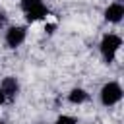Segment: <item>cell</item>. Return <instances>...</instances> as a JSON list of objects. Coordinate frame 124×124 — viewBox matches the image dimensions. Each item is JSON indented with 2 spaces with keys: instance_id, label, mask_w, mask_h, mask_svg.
Listing matches in <instances>:
<instances>
[{
  "instance_id": "ba28073f",
  "label": "cell",
  "mask_w": 124,
  "mask_h": 124,
  "mask_svg": "<svg viewBox=\"0 0 124 124\" xmlns=\"http://www.w3.org/2000/svg\"><path fill=\"white\" fill-rule=\"evenodd\" d=\"M54 124H78V120H76L74 116L62 114V116H58V118H56V122H54Z\"/></svg>"
},
{
  "instance_id": "4fadbf2b",
  "label": "cell",
  "mask_w": 124,
  "mask_h": 124,
  "mask_svg": "<svg viewBox=\"0 0 124 124\" xmlns=\"http://www.w3.org/2000/svg\"><path fill=\"white\" fill-rule=\"evenodd\" d=\"M116 2H122V0H116Z\"/></svg>"
},
{
  "instance_id": "3957f363",
  "label": "cell",
  "mask_w": 124,
  "mask_h": 124,
  "mask_svg": "<svg viewBox=\"0 0 124 124\" xmlns=\"http://www.w3.org/2000/svg\"><path fill=\"white\" fill-rule=\"evenodd\" d=\"M99 97H101V103H103L105 107H112V105L120 103V99H122V87H120V83H118V81H108V83H105V85L101 87Z\"/></svg>"
},
{
  "instance_id": "7a4b0ae2",
  "label": "cell",
  "mask_w": 124,
  "mask_h": 124,
  "mask_svg": "<svg viewBox=\"0 0 124 124\" xmlns=\"http://www.w3.org/2000/svg\"><path fill=\"white\" fill-rule=\"evenodd\" d=\"M21 10L27 17V21H37L48 16V8L43 0H21Z\"/></svg>"
},
{
  "instance_id": "30bf717a",
  "label": "cell",
  "mask_w": 124,
  "mask_h": 124,
  "mask_svg": "<svg viewBox=\"0 0 124 124\" xmlns=\"http://www.w3.org/2000/svg\"><path fill=\"white\" fill-rule=\"evenodd\" d=\"M54 27H56V25H54V23H50V25H46V31H48V33H52V31H54Z\"/></svg>"
},
{
  "instance_id": "277c9868",
  "label": "cell",
  "mask_w": 124,
  "mask_h": 124,
  "mask_svg": "<svg viewBox=\"0 0 124 124\" xmlns=\"http://www.w3.org/2000/svg\"><path fill=\"white\" fill-rule=\"evenodd\" d=\"M25 37H27V27H23V25H12V27H8V31H6L4 41H6V45H8L10 48H17V46L23 45Z\"/></svg>"
},
{
  "instance_id": "52a82bcc",
  "label": "cell",
  "mask_w": 124,
  "mask_h": 124,
  "mask_svg": "<svg viewBox=\"0 0 124 124\" xmlns=\"http://www.w3.org/2000/svg\"><path fill=\"white\" fill-rule=\"evenodd\" d=\"M89 99V93L85 91V89H81V87H74L70 93H68V101L72 103V105H81V103H85Z\"/></svg>"
},
{
  "instance_id": "8992f818",
  "label": "cell",
  "mask_w": 124,
  "mask_h": 124,
  "mask_svg": "<svg viewBox=\"0 0 124 124\" xmlns=\"http://www.w3.org/2000/svg\"><path fill=\"white\" fill-rule=\"evenodd\" d=\"M124 17V4L122 2H112L105 8V19L108 23H120Z\"/></svg>"
},
{
  "instance_id": "9c48e42d",
  "label": "cell",
  "mask_w": 124,
  "mask_h": 124,
  "mask_svg": "<svg viewBox=\"0 0 124 124\" xmlns=\"http://www.w3.org/2000/svg\"><path fill=\"white\" fill-rule=\"evenodd\" d=\"M6 23H8V16H6V12H4V10H0V29H2V27H6Z\"/></svg>"
},
{
  "instance_id": "8fae6325",
  "label": "cell",
  "mask_w": 124,
  "mask_h": 124,
  "mask_svg": "<svg viewBox=\"0 0 124 124\" xmlns=\"http://www.w3.org/2000/svg\"><path fill=\"white\" fill-rule=\"evenodd\" d=\"M6 103V99H4V93H2V89H0V105H4Z\"/></svg>"
},
{
  "instance_id": "6da1fadb",
  "label": "cell",
  "mask_w": 124,
  "mask_h": 124,
  "mask_svg": "<svg viewBox=\"0 0 124 124\" xmlns=\"http://www.w3.org/2000/svg\"><path fill=\"white\" fill-rule=\"evenodd\" d=\"M122 46V39L116 35V33H107L103 35L101 43H99V50H101V56L107 64H110L118 52V48Z\"/></svg>"
},
{
  "instance_id": "5b68a950",
  "label": "cell",
  "mask_w": 124,
  "mask_h": 124,
  "mask_svg": "<svg viewBox=\"0 0 124 124\" xmlns=\"http://www.w3.org/2000/svg\"><path fill=\"white\" fill-rule=\"evenodd\" d=\"M0 89H2V93H4V99H6V101H12V99H16L17 93H19V81H17L14 76H8V78H4V79L0 81Z\"/></svg>"
},
{
  "instance_id": "7c38bea8",
  "label": "cell",
  "mask_w": 124,
  "mask_h": 124,
  "mask_svg": "<svg viewBox=\"0 0 124 124\" xmlns=\"http://www.w3.org/2000/svg\"><path fill=\"white\" fill-rule=\"evenodd\" d=\"M0 124H6V122H2V120H0Z\"/></svg>"
}]
</instances>
